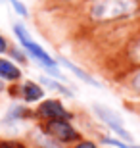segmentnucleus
I'll return each mask as SVG.
<instances>
[{
	"label": "nucleus",
	"mask_w": 140,
	"mask_h": 148,
	"mask_svg": "<svg viewBox=\"0 0 140 148\" xmlns=\"http://www.w3.org/2000/svg\"><path fill=\"white\" fill-rule=\"evenodd\" d=\"M138 10V0H92L88 14L96 21H115L130 17Z\"/></svg>",
	"instance_id": "f257e3e1"
},
{
	"label": "nucleus",
	"mask_w": 140,
	"mask_h": 148,
	"mask_svg": "<svg viewBox=\"0 0 140 148\" xmlns=\"http://www.w3.org/2000/svg\"><path fill=\"white\" fill-rule=\"evenodd\" d=\"M132 56H135V60H138V62H140V40L136 42L135 50H132Z\"/></svg>",
	"instance_id": "a211bd4d"
},
{
	"label": "nucleus",
	"mask_w": 140,
	"mask_h": 148,
	"mask_svg": "<svg viewBox=\"0 0 140 148\" xmlns=\"http://www.w3.org/2000/svg\"><path fill=\"white\" fill-rule=\"evenodd\" d=\"M12 58H16L17 62L25 64V56H23V52H21V50H17V48H14V50H12Z\"/></svg>",
	"instance_id": "dca6fc26"
},
{
	"label": "nucleus",
	"mask_w": 140,
	"mask_h": 148,
	"mask_svg": "<svg viewBox=\"0 0 140 148\" xmlns=\"http://www.w3.org/2000/svg\"><path fill=\"white\" fill-rule=\"evenodd\" d=\"M0 79H2V81L16 83V81L21 79V69H19L14 62L6 60V58H0Z\"/></svg>",
	"instance_id": "423d86ee"
},
{
	"label": "nucleus",
	"mask_w": 140,
	"mask_h": 148,
	"mask_svg": "<svg viewBox=\"0 0 140 148\" xmlns=\"http://www.w3.org/2000/svg\"><path fill=\"white\" fill-rule=\"evenodd\" d=\"M14 33H16L17 40H19V44H21L23 48L27 50V54L31 56L33 60H37L42 67H46V69H48L52 75L61 77V75L58 73V69H56V66H58V64H56V60L48 54V52H46V50L42 48V46H40V44H37L35 40H33L31 35H29V31L23 27L21 23H16V25H14Z\"/></svg>",
	"instance_id": "f03ea898"
},
{
	"label": "nucleus",
	"mask_w": 140,
	"mask_h": 148,
	"mask_svg": "<svg viewBox=\"0 0 140 148\" xmlns=\"http://www.w3.org/2000/svg\"><path fill=\"white\" fill-rule=\"evenodd\" d=\"M35 114L44 121H50V119H67V121H71L73 119L71 112L65 110V106L56 98H48V100H44V102H40V106L37 108Z\"/></svg>",
	"instance_id": "39448f33"
},
{
	"label": "nucleus",
	"mask_w": 140,
	"mask_h": 148,
	"mask_svg": "<svg viewBox=\"0 0 140 148\" xmlns=\"http://www.w3.org/2000/svg\"><path fill=\"white\" fill-rule=\"evenodd\" d=\"M73 148H98V146L92 140H79V143H75Z\"/></svg>",
	"instance_id": "4468645a"
},
{
	"label": "nucleus",
	"mask_w": 140,
	"mask_h": 148,
	"mask_svg": "<svg viewBox=\"0 0 140 148\" xmlns=\"http://www.w3.org/2000/svg\"><path fill=\"white\" fill-rule=\"evenodd\" d=\"M0 90H4V83H2V79H0Z\"/></svg>",
	"instance_id": "6ab92c4d"
},
{
	"label": "nucleus",
	"mask_w": 140,
	"mask_h": 148,
	"mask_svg": "<svg viewBox=\"0 0 140 148\" xmlns=\"http://www.w3.org/2000/svg\"><path fill=\"white\" fill-rule=\"evenodd\" d=\"M67 2H73V0H67Z\"/></svg>",
	"instance_id": "412c9836"
},
{
	"label": "nucleus",
	"mask_w": 140,
	"mask_h": 148,
	"mask_svg": "<svg viewBox=\"0 0 140 148\" xmlns=\"http://www.w3.org/2000/svg\"><path fill=\"white\" fill-rule=\"evenodd\" d=\"M4 52H8V40L0 35V54H4Z\"/></svg>",
	"instance_id": "f3484780"
},
{
	"label": "nucleus",
	"mask_w": 140,
	"mask_h": 148,
	"mask_svg": "<svg viewBox=\"0 0 140 148\" xmlns=\"http://www.w3.org/2000/svg\"><path fill=\"white\" fill-rule=\"evenodd\" d=\"M130 148H140V146H130Z\"/></svg>",
	"instance_id": "aec40b11"
},
{
	"label": "nucleus",
	"mask_w": 140,
	"mask_h": 148,
	"mask_svg": "<svg viewBox=\"0 0 140 148\" xmlns=\"http://www.w3.org/2000/svg\"><path fill=\"white\" fill-rule=\"evenodd\" d=\"M102 143L104 144H111V146H115V148H130L129 144L125 143V140H117V138H102Z\"/></svg>",
	"instance_id": "9b49d317"
},
{
	"label": "nucleus",
	"mask_w": 140,
	"mask_h": 148,
	"mask_svg": "<svg viewBox=\"0 0 140 148\" xmlns=\"http://www.w3.org/2000/svg\"><path fill=\"white\" fill-rule=\"evenodd\" d=\"M10 2H12V8L16 10V14H19L21 17L27 16V8H25V6H23L21 2H19V0H10Z\"/></svg>",
	"instance_id": "f8f14e48"
},
{
	"label": "nucleus",
	"mask_w": 140,
	"mask_h": 148,
	"mask_svg": "<svg viewBox=\"0 0 140 148\" xmlns=\"http://www.w3.org/2000/svg\"><path fill=\"white\" fill-rule=\"evenodd\" d=\"M0 148H27L19 140H0Z\"/></svg>",
	"instance_id": "ddd939ff"
},
{
	"label": "nucleus",
	"mask_w": 140,
	"mask_h": 148,
	"mask_svg": "<svg viewBox=\"0 0 140 148\" xmlns=\"http://www.w3.org/2000/svg\"><path fill=\"white\" fill-rule=\"evenodd\" d=\"M40 83H42V85H44L46 88H50V90L61 92V94H65V96H73L69 88H65L64 85H59L58 81H54V79H50V77H40Z\"/></svg>",
	"instance_id": "1a4fd4ad"
},
{
	"label": "nucleus",
	"mask_w": 140,
	"mask_h": 148,
	"mask_svg": "<svg viewBox=\"0 0 140 148\" xmlns=\"http://www.w3.org/2000/svg\"><path fill=\"white\" fill-rule=\"evenodd\" d=\"M40 131L46 133L48 137L58 140L59 144H69V143H79L81 140V133L71 125L67 119H50L44 121Z\"/></svg>",
	"instance_id": "7ed1b4c3"
},
{
	"label": "nucleus",
	"mask_w": 140,
	"mask_h": 148,
	"mask_svg": "<svg viewBox=\"0 0 140 148\" xmlns=\"http://www.w3.org/2000/svg\"><path fill=\"white\" fill-rule=\"evenodd\" d=\"M44 96V90L40 85H37L35 81H27L21 85V98L25 100V102H29V104H33V102H38V100H42Z\"/></svg>",
	"instance_id": "0eeeda50"
},
{
	"label": "nucleus",
	"mask_w": 140,
	"mask_h": 148,
	"mask_svg": "<svg viewBox=\"0 0 140 148\" xmlns=\"http://www.w3.org/2000/svg\"><path fill=\"white\" fill-rule=\"evenodd\" d=\"M132 88L140 94V69L135 73V77H132Z\"/></svg>",
	"instance_id": "2eb2a0df"
},
{
	"label": "nucleus",
	"mask_w": 140,
	"mask_h": 148,
	"mask_svg": "<svg viewBox=\"0 0 140 148\" xmlns=\"http://www.w3.org/2000/svg\"><path fill=\"white\" fill-rule=\"evenodd\" d=\"M59 64H61V66H65V67H67V69H69L71 73H73V75H77V77H79L81 81L88 83V85H94V87H100V83H98L96 79H94V77H90L88 73L85 71V69H81L79 66H75V64H73V62H69L67 58H59Z\"/></svg>",
	"instance_id": "6e6552de"
},
{
	"label": "nucleus",
	"mask_w": 140,
	"mask_h": 148,
	"mask_svg": "<svg viewBox=\"0 0 140 148\" xmlns=\"http://www.w3.org/2000/svg\"><path fill=\"white\" fill-rule=\"evenodd\" d=\"M35 144H37L38 148H61L58 140H54L52 137H48V135L42 133V131L38 133V137L35 138Z\"/></svg>",
	"instance_id": "9d476101"
},
{
	"label": "nucleus",
	"mask_w": 140,
	"mask_h": 148,
	"mask_svg": "<svg viewBox=\"0 0 140 148\" xmlns=\"http://www.w3.org/2000/svg\"><path fill=\"white\" fill-rule=\"evenodd\" d=\"M92 110H94V114H96L98 119L102 121V123H106V125H108L119 138H123L125 143H132V135L125 129L123 117H121L117 112H113L111 108L102 106V104H94V106H92Z\"/></svg>",
	"instance_id": "20e7f679"
}]
</instances>
